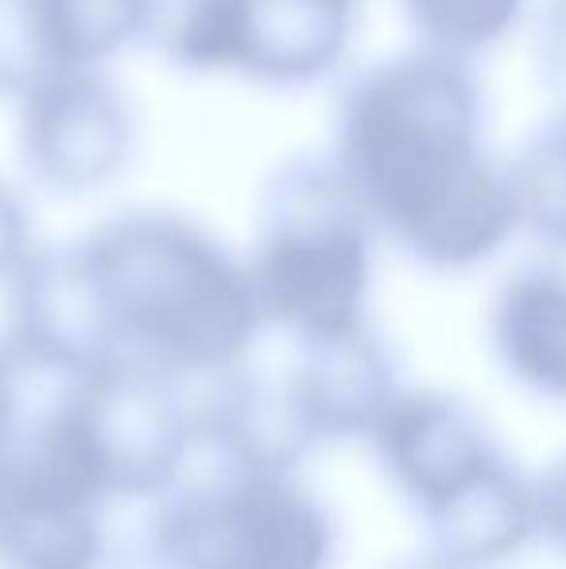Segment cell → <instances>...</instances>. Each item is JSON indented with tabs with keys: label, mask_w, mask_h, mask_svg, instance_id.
I'll use <instances>...</instances> for the list:
<instances>
[{
	"label": "cell",
	"mask_w": 566,
	"mask_h": 569,
	"mask_svg": "<svg viewBox=\"0 0 566 569\" xmlns=\"http://www.w3.org/2000/svg\"><path fill=\"white\" fill-rule=\"evenodd\" d=\"M536 82L555 101H566V0H539L528 16Z\"/></svg>",
	"instance_id": "cell-19"
},
{
	"label": "cell",
	"mask_w": 566,
	"mask_h": 569,
	"mask_svg": "<svg viewBox=\"0 0 566 569\" xmlns=\"http://www.w3.org/2000/svg\"><path fill=\"white\" fill-rule=\"evenodd\" d=\"M195 391V457L206 469L299 472L318 450L284 376H260L249 360L190 383Z\"/></svg>",
	"instance_id": "cell-11"
},
{
	"label": "cell",
	"mask_w": 566,
	"mask_h": 569,
	"mask_svg": "<svg viewBox=\"0 0 566 569\" xmlns=\"http://www.w3.org/2000/svg\"><path fill=\"white\" fill-rule=\"evenodd\" d=\"M380 569H458L454 562H446V558H438L435 550H416V555H404V558H396V562H388V566H380Z\"/></svg>",
	"instance_id": "cell-24"
},
{
	"label": "cell",
	"mask_w": 566,
	"mask_h": 569,
	"mask_svg": "<svg viewBox=\"0 0 566 569\" xmlns=\"http://www.w3.org/2000/svg\"><path fill=\"white\" fill-rule=\"evenodd\" d=\"M36 229L23 194L8 179H0V291L20 271V263L36 252Z\"/></svg>",
	"instance_id": "cell-20"
},
{
	"label": "cell",
	"mask_w": 566,
	"mask_h": 569,
	"mask_svg": "<svg viewBox=\"0 0 566 569\" xmlns=\"http://www.w3.org/2000/svg\"><path fill=\"white\" fill-rule=\"evenodd\" d=\"M419 527L424 547L458 569H497L539 542L536 477L505 457Z\"/></svg>",
	"instance_id": "cell-14"
},
{
	"label": "cell",
	"mask_w": 566,
	"mask_h": 569,
	"mask_svg": "<svg viewBox=\"0 0 566 569\" xmlns=\"http://www.w3.org/2000/svg\"><path fill=\"white\" fill-rule=\"evenodd\" d=\"M106 508L98 488L28 415L0 457V569H106Z\"/></svg>",
	"instance_id": "cell-8"
},
{
	"label": "cell",
	"mask_w": 566,
	"mask_h": 569,
	"mask_svg": "<svg viewBox=\"0 0 566 569\" xmlns=\"http://www.w3.org/2000/svg\"><path fill=\"white\" fill-rule=\"evenodd\" d=\"M284 383L315 446L369 442L385 411L408 388L393 349L373 326L295 341V360L284 372Z\"/></svg>",
	"instance_id": "cell-12"
},
{
	"label": "cell",
	"mask_w": 566,
	"mask_h": 569,
	"mask_svg": "<svg viewBox=\"0 0 566 569\" xmlns=\"http://www.w3.org/2000/svg\"><path fill=\"white\" fill-rule=\"evenodd\" d=\"M377 240L369 213L330 156H299L276 167L245 256L265 326L291 341L373 326Z\"/></svg>",
	"instance_id": "cell-3"
},
{
	"label": "cell",
	"mask_w": 566,
	"mask_h": 569,
	"mask_svg": "<svg viewBox=\"0 0 566 569\" xmlns=\"http://www.w3.org/2000/svg\"><path fill=\"white\" fill-rule=\"evenodd\" d=\"M143 527L195 569H330L338 558L330 508L299 472H187Z\"/></svg>",
	"instance_id": "cell-5"
},
{
	"label": "cell",
	"mask_w": 566,
	"mask_h": 569,
	"mask_svg": "<svg viewBox=\"0 0 566 569\" xmlns=\"http://www.w3.org/2000/svg\"><path fill=\"white\" fill-rule=\"evenodd\" d=\"M520 237L547 256H566V101L508 156Z\"/></svg>",
	"instance_id": "cell-16"
},
{
	"label": "cell",
	"mask_w": 566,
	"mask_h": 569,
	"mask_svg": "<svg viewBox=\"0 0 566 569\" xmlns=\"http://www.w3.org/2000/svg\"><path fill=\"white\" fill-rule=\"evenodd\" d=\"M361 0H159L151 43L187 74L299 90L346 62Z\"/></svg>",
	"instance_id": "cell-6"
},
{
	"label": "cell",
	"mask_w": 566,
	"mask_h": 569,
	"mask_svg": "<svg viewBox=\"0 0 566 569\" xmlns=\"http://www.w3.org/2000/svg\"><path fill=\"white\" fill-rule=\"evenodd\" d=\"M82 252L125 360L198 383L245 365L268 330L249 260L179 210L113 213Z\"/></svg>",
	"instance_id": "cell-2"
},
{
	"label": "cell",
	"mask_w": 566,
	"mask_h": 569,
	"mask_svg": "<svg viewBox=\"0 0 566 569\" xmlns=\"http://www.w3.org/2000/svg\"><path fill=\"white\" fill-rule=\"evenodd\" d=\"M106 569H195V566H190L182 555H175L163 539H156V535L143 527L129 547L106 558Z\"/></svg>",
	"instance_id": "cell-23"
},
{
	"label": "cell",
	"mask_w": 566,
	"mask_h": 569,
	"mask_svg": "<svg viewBox=\"0 0 566 569\" xmlns=\"http://www.w3.org/2000/svg\"><path fill=\"white\" fill-rule=\"evenodd\" d=\"M159 0H28L43 67H113L151 39Z\"/></svg>",
	"instance_id": "cell-15"
},
{
	"label": "cell",
	"mask_w": 566,
	"mask_h": 569,
	"mask_svg": "<svg viewBox=\"0 0 566 569\" xmlns=\"http://www.w3.org/2000/svg\"><path fill=\"white\" fill-rule=\"evenodd\" d=\"M43 70L28 0H0V101H16Z\"/></svg>",
	"instance_id": "cell-18"
},
{
	"label": "cell",
	"mask_w": 566,
	"mask_h": 569,
	"mask_svg": "<svg viewBox=\"0 0 566 569\" xmlns=\"http://www.w3.org/2000/svg\"><path fill=\"white\" fill-rule=\"evenodd\" d=\"M489 349L513 383L566 403V263L559 256L500 279L489 302Z\"/></svg>",
	"instance_id": "cell-13"
},
{
	"label": "cell",
	"mask_w": 566,
	"mask_h": 569,
	"mask_svg": "<svg viewBox=\"0 0 566 569\" xmlns=\"http://www.w3.org/2000/svg\"><path fill=\"white\" fill-rule=\"evenodd\" d=\"M326 156L377 237L427 271H477L520 237L508 159L489 143V101L469 59L416 43L365 67L341 90Z\"/></svg>",
	"instance_id": "cell-1"
},
{
	"label": "cell",
	"mask_w": 566,
	"mask_h": 569,
	"mask_svg": "<svg viewBox=\"0 0 566 569\" xmlns=\"http://www.w3.org/2000/svg\"><path fill=\"white\" fill-rule=\"evenodd\" d=\"M8 349L28 376L82 380L98 368L121 360L113 322L98 279L75 244H36L4 283V333Z\"/></svg>",
	"instance_id": "cell-9"
},
{
	"label": "cell",
	"mask_w": 566,
	"mask_h": 569,
	"mask_svg": "<svg viewBox=\"0 0 566 569\" xmlns=\"http://www.w3.org/2000/svg\"><path fill=\"white\" fill-rule=\"evenodd\" d=\"M23 365L16 360V352L8 349V341L0 338V457L8 453V446L16 442V435L28 422V411H23Z\"/></svg>",
	"instance_id": "cell-22"
},
{
	"label": "cell",
	"mask_w": 566,
	"mask_h": 569,
	"mask_svg": "<svg viewBox=\"0 0 566 569\" xmlns=\"http://www.w3.org/2000/svg\"><path fill=\"white\" fill-rule=\"evenodd\" d=\"M416 43L477 62L528 28L536 0H396Z\"/></svg>",
	"instance_id": "cell-17"
},
{
	"label": "cell",
	"mask_w": 566,
	"mask_h": 569,
	"mask_svg": "<svg viewBox=\"0 0 566 569\" xmlns=\"http://www.w3.org/2000/svg\"><path fill=\"white\" fill-rule=\"evenodd\" d=\"M12 106L23 171L51 194H98L137 156V109L109 67H51Z\"/></svg>",
	"instance_id": "cell-7"
},
{
	"label": "cell",
	"mask_w": 566,
	"mask_h": 569,
	"mask_svg": "<svg viewBox=\"0 0 566 569\" xmlns=\"http://www.w3.org/2000/svg\"><path fill=\"white\" fill-rule=\"evenodd\" d=\"M36 419L106 503H156L195 465V391L140 360L59 383Z\"/></svg>",
	"instance_id": "cell-4"
},
{
	"label": "cell",
	"mask_w": 566,
	"mask_h": 569,
	"mask_svg": "<svg viewBox=\"0 0 566 569\" xmlns=\"http://www.w3.org/2000/svg\"><path fill=\"white\" fill-rule=\"evenodd\" d=\"M536 516L539 542L566 558V453L536 472Z\"/></svg>",
	"instance_id": "cell-21"
},
{
	"label": "cell",
	"mask_w": 566,
	"mask_h": 569,
	"mask_svg": "<svg viewBox=\"0 0 566 569\" xmlns=\"http://www.w3.org/2000/svg\"><path fill=\"white\" fill-rule=\"evenodd\" d=\"M369 446L385 480L419 523L508 457L474 403L435 388H404Z\"/></svg>",
	"instance_id": "cell-10"
}]
</instances>
